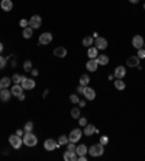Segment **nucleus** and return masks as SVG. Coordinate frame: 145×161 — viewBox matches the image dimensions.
Masks as SVG:
<instances>
[{"label": "nucleus", "mask_w": 145, "mask_h": 161, "mask_svg": "<svg viewBox=\"0 0 145 161\" xmlns=\"http://www.w3.org/2000/svg\"><path fill=\"white\" fill-rule=\"evenodd\" d=\"M22 139H23V144L26 145V147H35V145L38 144V137L34 132H25Z\"/></svg>", "instance_id": "nucleus-1"}, {"label": "nucleus", "mask_w": 145, "mask_h": 161, "mask_svg": "<svg viewBox=\"0 0 145 161\" xmlns=\"http://www.w3.org/2000/svg\"><path fill=\"white\" fill-rule=\"evenodd\" d=\"M9 144H10L12 148L19 150V148L22 147V144H23V139H22V137H19V135H16V133H13V135L9 137Z\"/></svg>", "instance_id": "nucleus-2"}, {"label": "nucleus", "mask_w": 145, "mask_h": 161, "mask_svg": "<svg viewBox=\"0 0 145 161\" xmlns=\"http://www.w3.org/2000/svg\"><path fill=\"white\" fill-rule=\"evenodd\" d=\"M103 152H105V148H103V145L99 142V144H95V145H91L89 148V154L91 157H100V155H103Z\"/></svg>", "instance_id": "nucleus-3"}, {"label": "nucleus", "mask_w": 145, "mask_h": 161, "mask_svg": "<svg viewBox=\"0 0 145 161\" xmlns=\"http://www.w3.org/2000/svg\"><path fill=\"white\" fill-rule=\"evenodd\" d=\"M20 86L23 87V90H32L35 89V81L34 78H28L22 76V81H20Z\"/></svg>", "instance_id": "nucleus-4"}, {"label": "nucleus", "mask_w": 145, "mask_h": 161, "mask_svg": "<svg viewBox=\"0 0 145 161\" xmlns=\"http://www.w3.org/2000/svg\"><path fill=\"white\" fill-rule=\"evenodd\" d=\"M81 135H83V131L81 129H72L71 132H70V135H68V141L70 142H78L80 141V138H81Z\"/></svg>", "instance_id": "nucleus-5"}, {"label": "nucleus", "mask_w": 145, "mask_h": 161, "mask_svg": "<svg viewBox=\"0 0 145 161\" xmlns=\"http://www.w3.org/2000/svg\"><path fill=\"white\" fill-rule=\"evenodd\" d=\"M38 42H39V45H50L52 42V33L44 32L42 35H39Z\"/></svg>", "instance_id": "nucleus-6"}, {"label": "nucleus", "mask_w": 145, "mask_h": 161, "mask_svg": "<svg viewBox=\"0 0 145 161\" xmlns=\"http://www.w3.org/2000/svg\"><path fill=\"white\" fill-rule=\"evenodd\" d=\"M60 145H58V142H57L55 139H52V138H48V139H45V142H44V148L46 151H54L57 150Z\"/></svg>", "instance_id": "nucleus-7"}, {"label": "nucleus", "mask_w": 145, "mask_h": 161, "mask_svg": "<svg viewBox=\"0 0 145 161\" xmlns=\"http://www.w3.org/2000/svg\"><path fill=\"white\" fill-rule=\"evenodd\" d=\"M41 25H42V19H41V16H38V15H34V16L29 19V26L32 29H39Z\"/></svg>", "instance_id": "nucleus-8"}, {"label": "nucleus", "mask_w": 145, "mask_h": 161, "mask_svg": "<svg viewBox=\"0 0 145 161\" xmlns=\"http://www.w3.org/2000/svg\"><path fill=\"white\" fill-rule=\"evenodd\" d=\"M144 38L141 36V35H135L134 38H132V47L136 48V50H141V48H144Z\"/></svg>", "instance_id": "nucleus-9"}, {"label": "nucleus", "mask_w": 145, "mask_h": 161, "mask_svg": "<svg viewBox=\"0 0 145 161\" xmlns=\"http://www.w3.org/2000/svg\"><path fill=\"white\" fill-rule=\"evenodd\" d=\"M99 131L96 129V126L95 125H91V123H87L86 126H84V129H83V133L86 135V137H91L93 133H97Z\"/></svg>", "instance_id": "nucleus-10"}, {"label": "nucleus", "mask_w": 145, "mask_h": 161, "mask_svg": "<svg viewBox=\"0 0 145 161\" xmlns=\"http://www.w3.org/2000/svg\"><path fill=\"white\" fill-rule=\"evenodd\" d=\"M97 67H99V62H97L96 58H90L89 61L86 62V68H87L89 71H91V73H95L96 70H97Z\"/></svg>", "instance_id": "nucleus-11"}, {"label": "nucleus", "mask_w": 145, "mask_h": 161, "mask_svg": "<svg viewBox=\"0 0 145 161\" xmlns=\"http://www.w3.org/2000/svg\"><path fill=\"white\" fill-rule=\"evenodd\" d=\"M84 97H86V99L87 100H95L96 99V92L93 89H91V87H89V86H86V87H84Z\"/></svg>", "instance_id": "nucleus-12"}, {"label": "nucleus", "mask_w": 145, "mask_h": 161, "mask_svg": "<svg viewBox=\"0 0 145 161\" xmlns=\"http://www.w3.org/2000/svg\"><path fill=\"white\" fill-rule=\"evenodd\" d=\"M96 48H97V50H106L107 39L102 38V36H97V38H96Z\"/></svg>", "instance_id": "nucleus-13"}, {"label": "nucleus", "mask_w": 145, "mask_h": 161, "mask_svg": "<svg viewBox=\"0 0 145 161\" xmlns=\"http://www.w3.org/2000/svg\"><path fill=\"white\" fill-rule=\"evenodd\" d=\"M12 97V92L9 89H2L0 90V100L2 102H9Z\"/></svg>", "instance_id": "nucleus-14"}, {"label": "nucleus", "mask_w": 145, "mask_h": 161, "mask_svg": "<svg viewBox=\"0 0 145 161\" xmlns=\"http://www.w3.org/2000/svg\"><path fill=\"white\" fill-rule=\"evenodd\" d=\"M0 7L3 9V12H10L13 9V2L12 0H2L0 2Z\"/></svg>", "instance_id": "nucleus-15"}, {"label": "nucleus", "mask_w": 145, "mask_h": 161, "mask_svg": "<svg viewBox=\"0 0 145 161\" xmlns=\"http://www.w3.org/2000/svg\"><path fill=\"white\" fill-rule=\"evenodd\" d=\"M139 58H138V55H131L128 58V60H126V66L128 67H138L139 66Z\"/></svg>", "instance_id": "nucleus-16"}, {"label": "nucleus", "mask_w": 145, "mask_h": 161, "mask_svg": "<svg viewBox=\"0 0 145 161\" xmlns=\"http://www.w3.org/2000/svg\"><path fill=\"white\" fill-rule=\"evenodd\" d=\"M125 74H126V70H125V67L123 66L116 67V68H115V73H113L115 78H123L125 77Z\"/></svg>", "instance_id": "nucleus-17"}, {"label": "nucleus", "mask_w": 145, "mask_h": 161, "mask_svg": "<svg viewBox=\"0 0 145 161\" xmlns=\"http://www.w3.org/2000/svg\"><path fill=\"white\" fill-rule=\"evenodd\" d=\"M10 92H12V96L17 97V96H20L23 93V87L20 86V84H13V86H12V89H10Z\"/></svg>", "instance_id": "nucleus-18"}, {"label": "nucleus", "mask_w": 145, "mask_h": 161, "mask_svg": "<svg viewBox=\"0 0 145 161\" xmlns=\"http://www.w3.org/2000/svg\"><path fill=\"white\" fill-rule=\"evenodd\" d=\"M62 158L65 161H77L78 155H77V152H71V151H65L64 152V155H62Z\"/></svg>", "instance_id": "nucleus-19"}, {"label": "nucleus", "mask_w": 145, "mask_h": 161, "mask_svg": "<svg viewBox=\"0 0 145 161\" xmlns=\"http://www.w3.org/2000/svg\"><path fill=\"white\" fill-rule=\"evenodd\" d=\"M54 55L58 57V58H64V57L67 55V50H65V47H57L55 50H54Z\"/></svg>", "instance_id": "nucleus-20"}, {"label": "nucleus", "mask_w": 145, "mask_h": 161, "mask_svg": "<svg viewBox=\"0 0 145 161\" xmlns=\"http://www.w3.org/2000/svg\"><path fill=\"white\" fill-rule=\"evenodd\" d=\"M76 152H77V155H86V154L89 152V148H87L84 144H80V145H77Z\"/></svg>", "instance_id": "nucleus-21"}, {"label": "nucleus", "mask_w": 145, "mask_h": 161, "mask_svg": "<svg viewBox=\"0 0 145 161\" xmlns=\"http://www.w3.org/2000/svg\"><path fill=\"white\" fill-rule=\"evenodd\" d=\"M97 55H99V50H97L96 47H89L87 57H89V58H97Z\"/></svg>", "instance_id": "nucleus-22"}, {"label": "nucleus", "mask_w": 145, "mask_h": 161, "mask_svg": "<svg viewBox=\"0 0 145 161\" xmlns=\"http://www.w3.org/2000/svg\"><path fill=\"white\" fill-rule=\"evenodd\" d=\"M10 84H12V78L3 77L2 80H0V90H2V89H7Z\"/></svg>", "instance_id": "nucleus-23"}, {"label": "nucleus", "mask_w": 145, "mask_h": 161, "mask_svg": "<svg viewBox=\"0 0 145 161\" xmlns=\"http://www.w3.org/2000/svg\"><path fill=\"white\" fill-rule=\"evenodd\" d=\"M115 89L116 90H123L125 87H126V84H125V81H123L122 78H115Z\"/></svg>", "instance_id": "nucleus-24"}, {"label": "nucleus", "mask_w": 145, "mask_h": 161, "mask_svg": "<svg viewBox=\"0 0 145 161\" xmlns=\"http://www.w3.org/2000/svg\"><path fill=\"white\" fill-rule=\"evenodd\" d=\"M97 62H99V66H107L109 64V58H107V55H105V54H102V55H97Z\"/></svg>", "instance_id": "nucleus-25"}, {"label": "nucleus", "mask_w": 145, "mask_h": 161, "mask_svg": "<svg viewBox=\"0 0 145 161\" xmlns=\"http://www.w3.org/2000/svg\"><path fill=\"white\" fill-rule=\"evenodd\" d=\"M23 38L25 39H29L32 38V35H34V29L31 28V26H26V28H23Z\"/></svg>", "instance_id": "nucleus-26"}, {"label": "nucleus", "mask_w": 145, "mask_h": 161, "mask_svg": "<svg viewBox=\"0 0 145 161\" xmlns=\"http://www.w3.org/2000/svg\"><path fill=\"white\" fill-rule=\"evenodd\" d=\"M89 83H90V77L87 76V74H83V76L80 77V84L86 87V86H89Z\"/></svg>", "instance_id": "nucleus-27"}, {"label": "nucleus", "mask_w": 145, "mask_h": 161, "mask_svg": "<svg viewBox=\"0 0 145 161\" xmlns=\"http://www.w3.org/2000/svg\"><path fill=\"white\" fill-rule=\"evenodd\" d=\"M93 36H86V38H83V41H81V44L84 45V47H91L93 45Z\"/></svg>", "instance_id": "nucleus-28"}, {"label": "nucleus", "mask_w": 145, "mask_h": 161, "mask_svg": "<svg viewBox=\"0 0 145 161\" xmlns=\"http://www.w3.org/2000/svg\"><path fill=\"white\" fill-rule=\"evenodd\" d=\"M70 141H68V137L67 135H61L60 138H58V145L61 147V145H67Z\"/></svg>", "instance_id": "nucleus-29"}, {"label": "nucleus", "mask_w": 145, "mask_h": 161, "mask_svg": "<svg viewBox=\"0 0 145 161\" xmlns=\"http://www.w3.org/2000/svg\"><path fill=\"white\" fill-rule=\"evenodd\" d=\"M23 70L26 73H31V70H32V61L31 60H26V61L23 62Z\"/></svg>", "instance_id": "nucleus-30"}, {"label": "nucleus", "mask_w": 145, "mask_h": 161, "mask_svg": "<svg viewBox=\"0 0 145 161\" xmlns=\"http://www.w3.org/2000/svg\"><path fill=\"white\" fill-rule=\"evenodd\" d=\"M22 81V76L20 74H13V77H12V83L13 84H20Z\"/></svg>", "instance_id": "nucleus-31"}, {"label": "nucleus", "mask_w": 145, "mask_h": 161, "mask_svg": "<svg viewBox=\"0 0 145 161\" xmlns=\"http://www.w3.org/2000/svg\"><path fill=\"white\" fill-rule=\"evenodd\" d=\"M23 131H25V132H32V131H34V122H31V121H29V122L25 123Z\"/></svg>", "instance_id": "nucleus-32"}, {"label": "nucleus", "mask_w": 145, "mask_h": 161, "mask_svg": "<svg viewBox=\"0 0 145 161\" xmlns=\"http://www.w3.org/2000/svg\"><path fill=\"white\" fill-rule=\"evenodd\" d=\"M71 116L72 119H78L80 118V109L78 107H72L71 109Z\"/></svg>", "instance_id": "nucleus-33"}, {"label": "nucleus", "mask_w": 145, "mask_h": 161, "mask_svg": "<svg viewBox=\"0 0 145 161\" xmlns=\"http://www.w3.org/2000/svg\"><path fill=\"white\" fill-rule=\"evenodd\" d=\"M7 60H9V58H5V57L0 55V70H3V68L7 66Z\"/></svg>", "instance_id": "nucleus-34"}, {"label": "nucleus", "mask_w": 145, "mask_h": 161, "mask_svg": "<svg viewBox=\"0 0 145 161\" xmlns=\"http://www.w3.org/2000/svg\"><path fill=\"white\" fill-rule=\"evenodd\" d=\"M76 148H77L76 142H68V144H67V150H68V151H71V152H76Z\"/></svg>", "instance_id": "nucleus-35"}, {"label": "nucleus", "mask_w": 145, "mask_h": 161, "mask_svg": "<svg viewBox=\"0 0 145 161\" xmlns=\"http://www.w3.org/2000/svg\"><path fill=\"white\" fill-rule=\"evenodd\" d=\"M78 125H80V126H86V125H87V119H86V118H78Z\"/></svg>", "instance_id": "nucleus-36"}, {"label": "nucleus", "mask_w": 145, "mask_h": 161, "mask_svg": "<svg viewBox=\"0 0 145 161\" xmlns=\"http://www.w3.org/2000/svg\"><path fill=\"white\" fill-rule=\"evenodd\" d=\"M136 55H138V58H139V60L145 58V50H144V48H141V50H138V54H136Z\"/></svg>", "instance_id": "nucleus-37"}, {"label": "nucleus", "mask_w": 145, "mask_h": 161, "mask_svg": "<svg viewBox=\"0 0 145 161\" xmlns=\"http://www.w3.org/2000/svg\"><path fill=\"white\" fill-rule=\"evenodd\" d=\"M100 144L105 147V145H107L109 144V138L107 137H100Z\"/></svg>", "instance_id": "nucleus-38"}, {"label": "nucleus", "mask_w": 145, "mask_h": 161, "mask_svg": "<svg viewBox=\"0 0 145 161\" xmlns=\"http://www.w3.org/2000/svg\"><path fill=\"white\" fill-rule=\"evenodd\" d=\"M78 96L77 95H71L70 96V102H71V103H78Z\"/></svg>", "instance_id": "nucleus-39"}, {"label": "nucleus", "mask_w": 145, "mask_h": 161, "mask_svg": "<svg viewBox=\"0 0 145 161\" xmlns=\"http://www.w3.org/2000/svg\"><path fill=\"white\" fill-rule=\"evenodd\" d=\"M19 25H20L22 28H26V26H29V21H26V19H20Z\"/></svg>", "instance_id": "nucleus-40"}, {"label": "nucleus", "mask_w": 145, "mask_h": 161, "mask_svg": "<svg viewBox=\"0 0 145 161\" xmlns=\"http://www.w3.org/2000/svg\"><path fill=\"white\" fill-rule=\"evenodd\" d=\"M77 93H80V95H83V93H84V86H81V84L78 86V87H77Z\"/></svg>", "instance_id": "nucleus-41"}, {"label": "nucleus", "mask_w": 145, "mask_h": 161, "mask_svg": "<svg viewBox=\"0 0 145 161\" xmlns=\"http://www.w3.org/2000/svg\"><path fill=\"white\" fill-rule=\"evenodd\" d=\"M86 105H87V103H86V100H78V107H84Z\"/></svg>", "instance_id": "nucleus-42"}, {"label": "nucleus", "mask_w": 145, "mask_h": 161, "mask_svg": "<svg viewBox=\"0 0 145 161\" xmlns=\"http://www.w3.org/2000/svg\"><path fill=\"white\" fill-rule=\"evenodd\" d=\"M23 133H25L23 129H17V131H16V135H19V137H23Z\"/></svg>", "instance_id": "nucleus-43"}, {"label": "nucleus", "mask_w": 145, "mask_h": 161, "mask_svg": "<svg viewBox=\"0 0 145 161\" xmlns=\"http://www.w3.org/2000/svg\"><path fill=\"white\" fill-rule=\"evenodd\" d=\"M77 160L78 161H87V158H86V155H78Z\"/></svg>", "instance_id": "nucleus-44"}, {"label": "nucleus", "mask_w": 145, "mask_h": 161, "mask_svg": "<svg viewBox=\"0 0 145 161\" xmlns=\"http://www.w3.org/2000/svg\"><path fill=\"white\" fill-rule=\"evenodd\" d=\"M31 73H32V76H38V74H39V71H38V70H34V68L31 70Z\"/></svg>", "instance_id": "nucleus-45"}, {"label": "nucleus", "mask_w": 145, "mask_h": 161, "mask_svg": "<svg viewBox=\"0 0 145 161\" xmlns=\"http://www.w3.org/2000/svg\"><path fill=\"white\" fill-rule=\"evenodd\" d=\"M17 99H19V100H25V93H22L20 96H17Z\"/></svg>", "instance_id": "nucleus-46"}, {"label": "nucleus", "mask_w": 145, "mask_h": 161, "mask_svg": "<svg viewBox=\"0 0 145 161\" xmlns=\"http://www.w3.org/2000/svg\"><path fill=\"white\" fill-rule=\"evenodd\" d=\"M129 2H131V3H132V5H136V3H138V2H139V0H129Z\"/></svg>", "instance_id": "nucleus-47"}, {"label": "nucleus", "mask_w": 145, "mask_h": 161, "mask_svg": "<svg viewBox=\"0 0 145 161\" xmlns=\"http://www.w3.org/2000/svg\"><path fill=\"white\" fill-rule=\"evenodd\" d=\"M3 48H5V47H3V44H2V42H0V54H2V52H3Z\"/></svg>", "instance_id": "nucleus-48"}, {"label": "nucleus", "mask_w": 145, "mask_h": 161, "mask_svg": "<svg viewBox=\"0 0 145 161\" xmlns=\"http://www.w3.org/2000/svg\"><path fill=\"white\" fill-rule=\"evenodd\" d=\"M144 50H145V42H144Z\"/></svg>", "instance_id": "nucleus-49"}, {"label": "nucleus", "mask_w": 145, "mask_h": 161, "mask_svg": "<svg viewBox=\"0 0 145 161\" xmlns=\"http://www.w3.org/2000/svg\"><path fill=\"white\" fill-rule=\"evenodd\" d=\"M144 10H145V3H144Z\"/></svg>", "instance_id": "nucleus-50"}]
</instances>
